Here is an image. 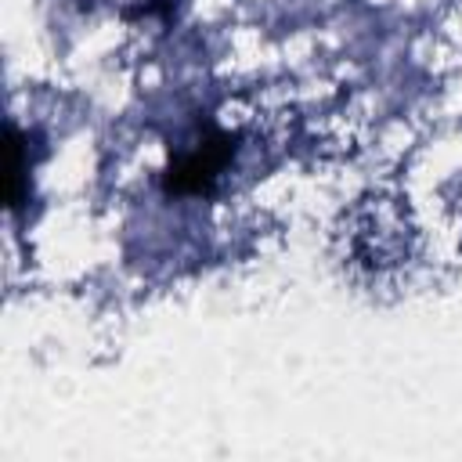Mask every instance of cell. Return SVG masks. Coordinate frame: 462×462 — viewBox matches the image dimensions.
<instances>
[{
  "mask_svg": "<svg viewBox=\"0 0 462 462\" xmlns=\"http://www.w3.org/2000/svg\"><path fill=\"white\" fill-rule=\"evenodd\" d=\"M238 141L242 134H227L213 119H199L195 137L180 148H170V159L159 177L162 191L170 199H209L217 191L220 173L238 155Z\"/></svg>",
  "mask_w": 462,
  "mask_h": 462,
  "instance_id": "cell-1",
  "label": "cell"
},
{
  "mask_svg": "<svg viewBox=\"0 0 462 462\" xmlns=\"http://www.w3.org/2000/svg\"><path fill=\"white\" fill-rule=\"evenodd\" d=\"M29 170H32L29 137L14 123H7V188H4V199H7L11 213H22V206L29 199Z\"/></svg>",
  "mask_w": 462,
  "mask_h": 462,
  "instance_id": "cell-2",
  "label": "cell"
}]
</instances>
